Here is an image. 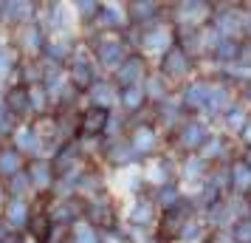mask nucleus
Here are the masks:
<instances>
[]
</instances>
